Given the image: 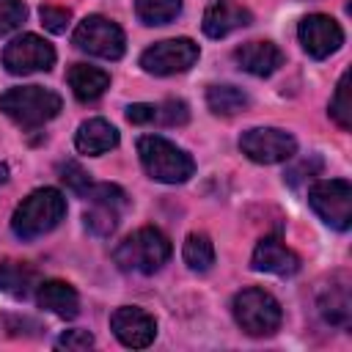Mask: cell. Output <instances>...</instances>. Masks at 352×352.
Masks as SVG:
<instances>
[{"mask_svg":"<svg viewBox=\"0 0 352 352\" xmlns=\"http://www.w3.org/2000/svg\"><path fill=\"white\" fill-rule=\"evenodd\" d=\"M63 217H66L63 192L55 187H38L14 209L11 231L19 239H36L41 234H50Z\"/></svg>","mask_w":352,"mask_h":352,"instance_id":"cell-1","label":"cell"},{"mask_svg":"<svg viewBox=\"0 0 352 352\" xmlns=\"http://www.w3.org/2000/svg\"><path fill=\"white\" fill-rule=\"evenodd\" d=\"M168 258H170V242L154 226L138 228L113 250V261L118 264V270L140 272V275H154L157 270H162Z\"/></svg>","mask_w":352,"mask_h":352,"instance_id":"cell-2","label":"cell"},{"mask_svg":"<svg viewBox=\"0 0 352 352\" xmlns=\"http://www.w3.org/2000/svg\"><path fill=\"white\" fill-rule=\"evenodd\" d=\"M63 102L55 91L41 88V85H19V88H8L0 96V110L19 124L22 129H36L44 126L47 121H52L60 113Z\"/></svg>","mask_w":352,"mask_h":352,"instance_id":"cell-3","label":"cell"},{"mask_svg":"<svg viewBox=\"0 0 352 352\" xmlns=\"http://www.w3.org/2000/svg\"><path fill=\"white\" fill-rule=\"evenodd\" d=\"M138 154H140V162H143L146 173L154 182H162V184H182L195 170L192 157L184 148H179L176 143H170L168 138H160V135H143L138 140Z\"/></svg>","mask_w":352,"mask_h":352,"instance_id":"cell-4","label":"cell"},{"mask_svg":"<svg viewBox=\"0 0 352 352\" xmlns=\"http://www.w3.org/2000/svg\"><path fill=\"white\" fill-rule=\"evenodd\" d=\"M231 311H234V319L236 324L253 336V338H264V336H272L278 327H280V319H283V311H280V302L264 292V289H242L234 302H231Z\"/></svg>","mask_w":352,"mask_h":352,"instance_id":"cell-5","label":"cell"},{"mask_svg":"<svg viewBox=\"0 0 352 352\" xmlns=\"http://www.w3.org/2000/svg\"><path fill=\"white\" fill-rule=\"evenodd\" d=\"M74 47L88 52V55H96V58H104V60H118L126 50V38H124V30L102 16V14H91L85 16L77 28H74V36H72Z\"/></svg>","mask_w":352,"mask_h":352,"instance_id":"cell-6","label":"cell"},{"mask_svg":"<svg viewBox=\"0 0 352 352\" xmlns=\"http://www.w3.org/2000/svg\"><path fill=\"white\" fill-rule=\"evenodd\" d=\"M311 209L336 231L352 226V184L346 179H322L308 190Z\"/></svg>","mask_w":352,"mask_h":352,"instance_id":"cell-7","label":"cell"},{"mask_svg":"<svg viewBox=\"0 0 352 352\" xmlns=\"http://www.w3.org/2000/svg\"><path fill=\"white\" fill-rule=\"evenodd\" d=\"M198 55H201V50L192 38H165V41H157L148 50H143L140 66L148 74L170 77V74H182L190 66H195Z\"/></svg>","mask_w":352,"mask_h":352,"instance_id":"cell-8","label":"cell"},{"mask_svg":"<svg viewBox=\"0 0 352 352\" xmlns=\"http://www.w3.org/2000/svg\"><path fill=\"white\" fill-rule=\"evenodd\" d=\"M239 148L248 160H253L258 165H275V162H286L294 157L297 140H294V135H289L286 129H278V126H253V129L242 132Z\"/></svg>","mask_w":352,"mask_h":352,"instance_id":"cell-9","label":"cell"},{"mask_svg":"<svg viewBox=\"0 0 352 352\" xmlns=\"http://www.w3.org/2000/svg\"><path fill=\"white\" fill-rule=\"evenodd\" d=\"M55 63V50L50 41H44L36 33H22L3 50V66L11 74H36L47 72Z\"/></svg>","mask_w":352,"mask_h":352,"instance_id":"cell-10","label":"cell"},{"mask_svg":"<svg viewBox=\"0 0 352 352\" xmlns=\"http://www.w3.org/2000/svg\"><path fill=\"white\" fill-rule=\"evenodd\" d=\"M297 38H300L302 50H305L311 58L322 60V58H330L333 52L341 50V44H344V30H341V25H338L333 16H327V14H308V16H302L300 25H297Z\"/></svg>","mask_w":352,"mask_h":352,"instance_id":"cell-11","label":"cell"},{"mask_svg":"<svg viewBox=\"0 0 352 352\" xmlns=\"http://www.w3.org/2000/svg\"><path fill=\"white\" fill-rule=\"evenodd\" d=\"M110 330L129 349H146L157 338V322H154V316L146 314L143 308H135V305L116 308L113 316H110Z\"/></svg>","mask_w":352,"mask_h":352,"instance_id":"cell-12","label":"cell"},{"mask_svg":"<svg viewBox=\"0 0 352 352\" xmlns=\"http://www.w3.org/2000/svg\"><path fill=\"white\" fill-rule=\"evenodd\" d=\"M250 267L256 272H270V275H280V278H289L300 270V256L286 248L278 236H264L253 256H250Z\"/></svg>","mask_w":352,"mask_h":352,"instance_id":"cell-13","label":"cell"},{"mask_svg":"<svg viewBox=\"0 0 352 352\" xmlns=\"http://www.w3.org/2000/svg\"><path fill=\"white\" fill-rule=\"evenodd\" d=\"M234 60L242 72L253 77H270L283 66V52L272 41H248L234 50Z\"/></svg>","mask_w":352,"mask_h":352,"instance_id":"cell-14","label":"cell"},{"mask_svg":"<svg viewBox=\"0 0 352 352\" xmlns=\"http://www.w3.org/2000/svg\"><path fill=\"white\" fill-rule=\"evenodd\" d=\"M250 22H253V14L248 8H242L231 0H217L206 8L201 28L209 38H223V36L239 30V28H248Z\"/></svg>","mask_w":352,"mask_h":352,"instance_id":"cell-15","label":"cell"},{"mask_svg":"<svg viewBox=\"0 0 352 352\" xmlns=\"http://www.w3.org/2000/svg\"><path fill=\"white\" fill-rule=\"evenodd\" d=\"M74 146H77L80 154L99 157V154H104V151L118 146V129L104 118H88V121H82L77 126Z\"/></svg>","mask_w":352,"mask_h":352,"instance_id":"cell-16","label":"cell"},{"mask_svg":"<svg viewBox=\"0 0 352 352\" xmlns=\"http://www.w3.org/2000/svg\"><path fill=\"white\" fill-rule=\"evenodd\" d=\"M36 302L44 311H50V314H55L60 319H74L80 314V297H77L74 286H69L66 280H44V283H38Z\"/></svg>","mask_w":352,"mask_h":352,"instance_id":"cell-17","label":"cell"},{"mask_svg":"<svg viewBox=\"0 0 352 352\" xmlns=\"http://www.w3.org/2000/svg\"><path fill=\"white\" fill-rule=\"evenodd\" d=\"M69 88L80 102H96L110 88V74L88 63H74L69 69Z\"/></svg>","mask_w":352,"mask_h":352,"instance_id":"cell-18","label":"cell"},{"mask_svg":"<svg viewBox=\"0 0 352 352\" xmlns=\"http://www.w3.org/2000/svg\"><path fill=\"white\" fill-rule=\"evenodd\" d=\"M38 289V272L25 261H3L0 264V292L14 300H28Z\"/></svg>","mask_w":352,"mask_h":352,"instance_id":"cell-19","label":"cell"},{"mask_svg":"<svg viewBox=\"0 0 352 352\" xmlns=\"http://www.w3.org/2000/svg\"><path fill=\"white\" fill-rule=\"evenodd\" d=\"M319 314L333 327H346L352 319V302H349V283H330V289L319 297Z\"/></svg>","mask_w":352,"mask_h":352,"instance_id":"cell-20","label":"cell"},{"mask_svg":"<svg viewBox=\"0 0 352 352\" xmlns=\"http://www.w3.org/2000/svg\"><path fill=\"white\" fill-rule=\"evenodd\" d=\"M206 104L214 116H236L242 110H248L250 96L236 88V85H209L206 88Z\"/></svg>","mask_w":352,"mask_h":352,"instance_id":"cell-21","label":"cell"},{"mask_svg":"<svg viewBox=\"0 0 352 352\" xmlns=\"http://www.w3.org/2000/svg\"><path fill=\"white\" fill-rule=\"evenodd\" d=\"M124 206L116 204V201H104V198L91 201V209L85 212V228L96 236H110L118 226V212Z\"/></svg>","mask_w":352,"mask_h":352,"instance_id":"cell-22","label":"cell"},{"mask_svg":"<svg viewBox=\"0 0 352 352\" xmlns=\"http://www.w3.org/2000/svg\"><path fill=\"white\" fill-rule=\"evenodd\" d=\"M182 256H184V264L192 272H206L214 264V245H212V239L206 234H190L184 239Z\"/></svg>","mask_w":352,"mask_h":352,"instance_id":"cell-23","label":"cell"},{"mask_svg":"<svg viewBox=\"0 0 352 352\" xmlns=\"http://www.w3.org/2000/svg\"><path fill=\"white\" fill-rule=\"evenodd\" d=\"M135 14L143 25H168L182 14V0H135Z\"/></svg>","mask_w":352,"mask_h":352,"instance_id":"cell-24","label":"cell"},{"mask_svg":"<svg viewBox=\"0 0 352 352\" xmlns=\"http://www.w3.org/2000/svg\"><path fill=\"white\" fill-rule=\"evenodd\" d=\"M330 116L341 129H352V96H349V72L341 74L336 94L330 99Z\"/></svg>","mask_w":352,"mask_h":352,"instance_id":"cell-25","label":"cell"},{"mask_svg":"<svg viewBox=\"0 0 352 352\" xmlns=\"http://www.w3.org/2000/svg\"><path fill=\"white\" fill-rule=\"evenodd\" d=\"M190 118V110L182 99H165L162 104H157V116H154V124H165V126H182L187 124Z\"/></svg>","mask_w":352,"mask_h":352,"instance_id":"cell-26","label":"cell"},{"mask_svg":"<svg viewBox=\"0 0 352 352\" xmlns=\"http://www.w3.org/2000/svg\"><path fill=\"white\" fill-rule=\"evenodd\" d=\"M28 16V8L22 0H0V36L16 30Z\"/></svg>","mask_w":352,"mask_h":352,"instance_id":"cell-27","label":"cell"},{"mask_svg":"<svg viewBox=\"0 0 352 352\" xmlns=\"http://www.w3.org/2000/svg\"><path fill=\"white\" fill-rule=\"evenodd\" d=\"M58 173H60V179H63V182H66L77 195H82V198H85V192H88V190H91V184H94V182H91V176H88L77 162H63V165L58 168Z\"/></svg>","mask_w":352,"mask_h":352,"instance_id":"cell-28","label":"cell"},{"mask_svg":"<svg viewBox=\"0 0 352 352\" xmlns=\"http://www.w3.org/2000/svg\"><path fill=\"white\" fill-rule=\"evenodd\" d=\"M38 16H41V25L50 33H63L69 28V22H72V11L69 8H58V6H41Z\"/></svg>","mask_w":352,"mask_h":352,"instance_id":"cell-29","label":"cell"},{"mask_svg":"<svg viewBox=\"0 0 352 352\" xmlns=\"http://www.w3.org/2000/svg\"><path fill=\"white\" fill-rule=\"evenodd\" d=\"M58 349H69V352H80V349H91L94 346V336L88 330H66L58 341Z\"/></svg>","mask_w":352,"mask_h":352,"instance_id":"cell-30","label":"cell"},{"mask_svg":"<svg viewBox=\"0 0 352 352\" xmlns=\"http://www.w3.org/2000/svg\"><path fill=\"white\" fill-rule=\"evenodd\" d=\"M319 170H322V160H319V157H311V160H302L297 168H292V170L286 173V182H289L292 187H297L305 176L311 179V176H316Z\"/></svg>","mask_w":352,"mask_h":352,"instance_id":"cell-31","label":"cell"},{"mask_svg":"<svg viewBox=\"0 0 352 352\" xmlns=\"http://www.w3.org/2000/svg\"><path fill=\"white\" fill-rule=\"evenodd\" d=\"M154 116H157V104H146V102H138V104H129L126 107V121L129 124H154Z\"/></svg>","mask_w":352,"mask_h":352,"instance_id":"cell-32","label":"cell"},{"mask_svg":"<svg viewBox=\"0 0 352 352\" xmlns=\"http://www.w3.org/2000/svg\"><path fill=\"white\" fill-rule=\"evenodd\" d=\"M6 179H8V168L0 162V184H6Z\"/></svg>","mask_w":352,"mask_h":352,"instance_id":"cell-33","label":"cell"}]
</instances>
